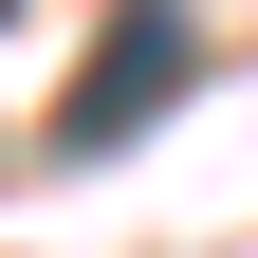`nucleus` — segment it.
Wrapping results in <instances>:
<instances>
[{"label": "nucleus", "mask_w": 258, "mask_h": 258, "mask_svg": "<svg viewBox=\"0 0 258 258\" xmlns=\"http://www.w3.org/2000/svg\"><path fill=\"white\" fill-rule=\"evenodd\" d=\"M203 74V0H129L111 37H92V74H74V111H55V148H129V129H166V92Z\"/></svg>", "instance_id": "1"}]
</instances>
